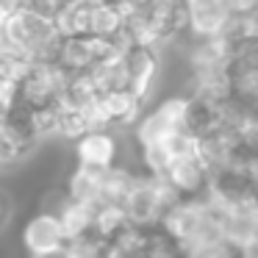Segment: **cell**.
Here are the masks:
<instances>
[{
	"instance_id": "12",
	"label": "cell",
	"mask_w": 258,
	"mask_h": 258,
	"mask_svg": "<svg viewBox=\"0 0 258 258\" xmlns=\"http://www.w3.org/2000/svg\"><path fill=\"white\" fill-rule=\"evenodd\" d=\"M28 258H73L67 252V247H64V250H56V252H45V255H28Z\"/></svg>"
},
{
	"instance_id": "11",
	"label": "cell",
	"mask_w": 258,
	"mask_h": 258,
	"mask_svg": "<svg viewBox=\"0 0 258 258\" xmlns=\"http://www.w3.org/2000/svg\"><path fill=\"white\" fill-rule=\"evenodd\" d=\"M9 214H12V203H9V195L0 189V228L9 222Z\"/></svg>"
},
{
	"instance_id": "8",
	"label": "cell",
	"mask_w": 258,
	"mask_h": 258,
	"mask_svg": "<svg viewBox=\"0 0 258 258\" xmlns=\"http://www.w3.org/2000/svg\"><path fill=\"white\" fill-rule=\"evenodd\" d=\"M128 225L131 222H128V214H125L122 203H100V206H97V211H95V225H92V233L108 244V241L117 239V236L122 233Z\"/></svg>"
},
{
	"instance_id": "4",
	"label": "cell",
	"mask_w": 258,
	"mask_h": 258,
	"mask_svg": "<svg viewBox=\"0 0 258 258\" xmlns=\"http://www.w3.org/2000/svg\"><path fill=\"white\" fill-rule=\"evenodd\" d=\"M73 158L75 164H84L92 169H111L122 161V142L117 131L111 128H95L73 142Z\"/></svg>"
},
{
	"instance_id": "6",
	"label": "cell",
	"mask_w": 258,
	"mask_h": 258,
	"mask_svg": "<svg viewBox=\"0 0 258 258\" xmlns=\"http://www.w3.org/2000/svg\"><path fill=\"white\" fill-rule=\"evenodd\" d=\"M64 191H67V189H64ZM95 211H97L95 203L75 200V197H70V195L61 197V203L56 206V214H58V219H61V228H64V233H67V241L92 233Z\"/></svg>"
},
{
	"instance_id": "10",
	"label": "cell",
	"mask_w": 258,
	"mask_h": 258,
	"mask_svg": "<svg viewBox=\"0 0 258 258\" xmlns=\"http://www.w3.org/2000/svg\"><path fill=\"white\" fill-rule=\"evenodd\" d=\"M195 258H241L239 250H233V247L228 244V241H217V244L206 247L203 252H197Z\"/></svg>"
},
{
	"instance_id": "7",
	"label": "cell",
	"mask_w": 258,
	"mask_h": 258,
	"mask_svg": "<svg viewBox=\"0 0 258 258\" xmlns=\"http://www.w3.org/2000/svg\"><path fill=\"white\" fill-rule=\"evenodd\" d=\"M103 172L106 169H92V167H84V164H75L73 172L67 175L64 189L75 200H86V203L100 206L103 203Z\"/></svg>"
},
{
	"instance_id": "5",
	"label": "cell",
	"mask_w": 258,
	"mask_h": 258,
	"mask_svg": "<svg viewBox=\"0 0 258 258\" xmlns=\"http://www.w3.org/2000/svg\"><path fill=\"white\" fill-rule=\"evenodd\" d=\"M164 178L178 189L180 197H203L211 189V169H208L206 158L197 153H186V156H172L167 164Z\"/></svg>"
},
{
	"instance_id": "13",
	"label": "cell",
	"mask_w": 258,
	"mask_h": 258,
	"mask_svg": "<svg viewBox=\"0 0 258 258\" xmlns=\"http://www.w3.org/2000/svg\"><path fill=\"white\" fill-rule=\"evenodd\" d=\"M241 258H258V255H241Z\"/></svg>"
},
{
	"instance_id": "1",
	"label": "cell",
	"mask_w": 258,
	"mask_h": 258,
	"mask_svg": "<svg viewBox=\"0 0 258 258\" xmlns=\"http://www.w3.org/2000/svg\"><path fill=\"white\" fill-rule=\"evenodd\" d=\"M0 36L9 50L28 61H50L61 42L56 20L34 6H20L17 12L9 14V20L0 28Z\"/></svg>"
},
{
	"instance_id": "2",
	"label": "cell",
	"mask_w": 258,
	"mask_h": 258,
	"mask_svg": "<svg viewBox=\"0 0 258 258\" xmlns=\"http://www.w3.org/2000/svg\"><path fill=\"white\" fill-rule=\"evenodd\" d=\"M183 34H189V39L228 36L233 25V6L230 0H183Z\"/></svg>"
},
{
	"instance_id": "9",
	"label": "cell",
	"mask_w": 258,
	"mask_h": 258,
	"mask_svg": "<svg viewBox=\"0 0 258 258\" xmlns=\"http://www.w3.org/2000/svg\"><path fill=\"white\" fill-rule=\"evenodd\" d=\"M145 258H189V252H186L178 241L169 239L161 228H156L153 236H150V244H147Z\"/></svg>"
},
{
	"instance_id": "3",
	"label": "cell",
	"mask_w": 258,
	"mask_h": 258,
	"mask_svg": "<svg viewBox=\"0 0 258 258\" xmlns=\"http://www.w3.org/2000/svg\"><path fill=\"white\" fill-rule=\"evenodd\" d=\"M20 239L28 255H45V252H56L67 247V233L61 228V219L50 208H39L25 219Z\"/></svg>"
}]
</instances>
